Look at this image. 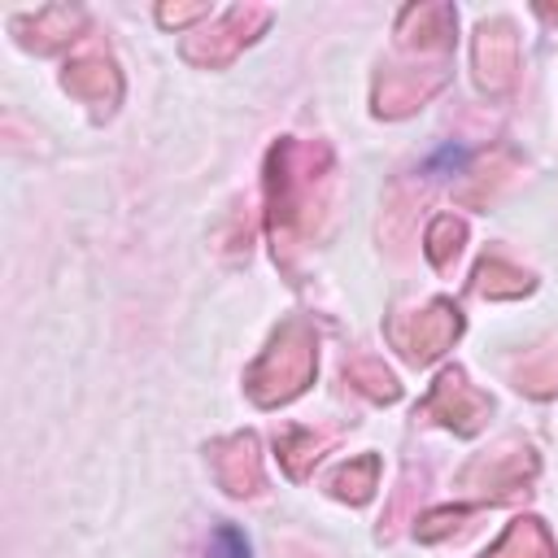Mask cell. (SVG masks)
Here are the masks:
<instances>
[{"label":"cell","mask_w":558,"mask_h":558,"mask_svg":"<svg viewBox=\"0 0 558 558\" xmlns=\"http://www.w3.org/2000/svg\"><path fill=\"white\" fill-rule=\"evenodd\" d=\"M214 545H218V558H248L244 536H240V532H231V527H222V532L214 536Z\"/></svg>","instance_id":"obj_1"}]
</instances>
